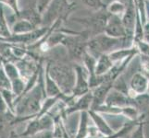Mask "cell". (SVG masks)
<instances>
[{"label":"cell","mask_w":149,"mask_h":138,"mask_svg":"<svg viewBox=\"0 0 149 138\" xmlns=\"http://www.w3.org/2000/svg\"><path fill=\"white\" fill-rule=\"evenodd\" d=\"M143 125H145V122H140L131 132L129 137L130 138H146Z\"/></svg>","instance_id":"23"},{"label":"cell","mask_w":149,"mask_h":138,"mask_svg":"<svg viewBox=\"0 0 149 138\" xmlns=\"http://www.w3.org/2000/svg\"><path fill=\"white\" fill-rule=\"evenodd\" d=\"M37 29L31 22L25 19H17L15 22L10 26V30L12 34H24L33 32V30Z\"/></svg>","instance_id":"14"},{"label":"cell","mask_w":149,"mask_h":138,"mask_svg":"<svg viewBox=\"0 0 149 138\" xmlns=\"http://www.w3.org/2000/svg\"><path fill=\"white\" fill-rule=\"evenodd\" d=\"M136 48L139 51V54H146L149 56V43L145 42V41H141V42H138L134 43Z\"/></svg>","instance_id":"26"},{"label":"cell","mask_w":149,"mask_h":138,"mask_svg":"<svg viewBox=\"0 0 149 138\" xmlns=\"http://www.w3.org/2000/svg\"><path fill=\"white\" fill-rule=\"evenodd\" d=\"M109 1H110V0H109ZM118 1H120V2H122V3L127 4V3H128V1H129V0H118Z\"/></svg>","instance_id":"31"},{"label":"cell","mask_w":149,"mask_h":138,"mask_svg":"<svg viewBox=\"0 0 149 138\" xmlns=\"http://www.w3.org/2000/svg\"><path fill=\"white\" fill-rule=\"evenodd\" d=\"M76 69V84L72 93V97L74 99L79 98L81 96L88 93L91 90L89 86V73L87 69L84 67L83 64H75Z\"/></svg>","instance_id":"4"},{"label":"cell","mask_w":149,"mask_h":138,"mask_svg":"<svg viewBox=\"0 0 149 138\" xmlns=\"http://www.w3.org/2000/svg\"><path fill=\"white\" fill-rule=\"evenodd\" d=\"M92 106H93V93H92V90H90L88 93L77 98L74 101V103L71 106L67 107L63 118L66 115H68L70 113H73V112L88 111L92 110Z\"/></svg>","instance_id":"8"},{"label":"cell","mask_w":149,"mask_h":138,"mask_svg":"<svg viewBox=\"0 0 149 138\" xmlns=\"http://www.w3.org/2000/svg\"><path fill=\"white\" fill-rule=\"evenodd\" d=\"M22 138H54V135L52 131H43L33 135L22 136Z\"/></svg>","instance_id":"27"},{"label":"cell","mask_w":149,"mask_h":138,"mask_svg":"<svg viewBox=\"0 0 149 138\" xmlns=\"http://www.w3.org/2000/svg\"><path fill=\"white\" fill-rule=\"evenodd\" d=\"M137 16H138V10L135 6L134 0H129L128 3L126 4L125 12L121 17L122 23L124 25V28L126 30L128 36L133 37Z\"/></svg>","instance_id":"7"},{"label":"cell","mask_w":149,"mask_h":138,"mask_svg":"<svg viewBox=\"0 0 149 138\" xmlns=\"http://www.w3.org/2000/svg\"><path fill=\"white\" fill-rule=\"evenodd\" d=\"M113 83L114 82H112V81L105 80L97 88L91 89L92 93H93V106H92V110L104 104L107 94H109L110 89L113 88Z\"/></svg>","instance_id":"10"},{"label":"cell","mask_w":149,"mask_h":138,"mask_svg":"<svg viewBox=\"0 0 149 138\" xmlns=\"http://www.w3.org/2000/svg\"><path fill=\"white\" fill-rule=\"evenodd\" d=\"M146 23H149V0H146Z\"/></svg>","instance_id":"28"},{"label":"cell","mask_w":149,"mask_h":138,"mask_svg":"<svg viewBox=\"0 0 149 138\" xmlns=\"http://www.w3.org/2000/svg\"><path fill=\"white\" fill-rule=\"evenodd\" d=\"M114 63L109 57V54H102L97 58L95 75L96 76H105L112 69Z\"/></svg>","instance_id":"12"},{"label":"cell","mask_w":149,"mask_h":138,"mask_svg":"<svg viewBox=\"0 0 149 138\" xmlns=\"http://www.w3.org/2000/svg\"><path fill=\"white\" fill-rule=\"evenodd\" d=\"M92 122L91 117L89 115L88 111H81L80 117V122L78 131L75 138H86L89 135V128H90V122Z\"/></svg>","instance_id":"13"},{"label":"cell","mask_w":149,"mask_h":138,"mask_svg":"<svg viewBox=\"0 0 149 138\" xmlns=\"http://www.w3.org/2000/svg\"><path fill=\"white\" fill-rule=\"evenodd\" d=\"M104 104L111 107H117V108H126V107H136L134 99L130 98L129 96L118 91L115 89H111L107 94L105 100Z\"/></svg>","instance_id":"6"},{"label":"cell","mask_w":149,"mask_h":138,"mask_svg":"<svg viewBox=\"0 0 149 138\" xmlns=\"http://www.w3.org/2000/svg\"><path fill=\"white\" fill-rule=\"evenodd\" d=\"M88 112H89L92 122H93V124H95L96 129L98 130V132L101 134V135L109 136L115 134L114 131L111 129V127L109 126V124H107V122L104 118V116H103L100 112H97L94 110H90L88 111Z\"/></svg>","instance_id":"11"},{"label":"cell","mask_w":149,"mask_h":138,"mask_svg":"<svg viewBox=\"0 0 149 138\" xmlns=\"http://www.w3.org/2000/svg\"><path fill=\"white\" fill-rule=\"evenodd\" d=\"M106 10L111 16H117L121 18L126 10V4L118 1V0H110L107 4Z\"/></svg>","instance_id":"16"},{"label":"cell","mask_w":149,"mask_h":138,"mask_svg":"<svg viewBox=\"0 0 149 138\" xmlns=\"http://www.w3.org/2000/svg\"><path fill=\"white\" fill-rule=\"evenodd\" d=\"M148 89V76L143 72H138L133 75L129 80V92L128 96L135 99L138 95L145 94Z\"/></svg>","instance_id":"5"},{"label":"cell","mask_w":149,"mask_h":138,"mask_svg":"<svg viewBox=\"0 0 149 138\" xmlns=\"http://www.w3.org/2000/svg\"><path fill=\"white\" fill-rule=\"evenodd\" d=\"M109 18V14L107 13L106 8H104L98 10V11H94V13L90 16L84 18H74L73 20L85 28L84 30L90 35L91 39L95 35L104 33Z\"/></svg>","instance_id":"3"},{"label":"cell","mask_w":149,"mask_h":138,"mask_svg":"<svg viewBox=\"0 0 149 138\" xmlns=\"http://www.w3.org/2000/svg\"><path fill=\"white\" fill-rule=\"evenodd\" d=\"M134 45L133 37L114 38L106 33H101L89 39L87 42L86 51L97 59L102 54H109L120 49L132 48Z\"/></svg>","instance_id":"2"},{"label":"cell","mask_w":149,"mask_h":138,"mask_svg":"<svg viewBox=\"0 0 149 138\" xmlns=\"http://www.w3.org/2000/svg\"><path fill=\"white\" fill-rule=\"evenodd\" d=\"M138 56H139V62L142 72L146 76H149V56L142 54H139Z\"/></svg>","instance_id":"24"},{"label":"cell","mask_w":149,"mask_h":138,"mask_svg":"<svg viewBox=\"0 0 149 138\" xmlns=\"http://www.w3.org/2000/svg\"><path fill=\"white\" fill-rule=\"evenodd\" d=\"M25 90H26V82L22 78L11 81V91L17 98L22 96L25 93Z\"/></svg>","instance_id":"19"},{"label":"cell","mask_w":149,"mask_h":138,"mask_svg":"<svg viewBox=\"0 0 149 138\" xmlns=\"http://www.w3.org/2000/svg\"><path fill=\"white\" fill-rule=\"evenodd\" d=\"M4 6L0 4V38L8 39L12 35L8 19L5 14Z\"/></svg>","instance_id":"17"},{"label":"cell","mask_w":149,"mask_h":138,"mask_svg":"<svg viewBox=\"0 0 149 138\" xmlns=\"http://www.w3.org/2000/svg\"><path fill=\"white\" fill-rule=\"evenodd\" d=\"M45 89L47 97L49 98H54V97H58L63 95L58 85L56 84L55 81L50 78L48 72L45 67Z\"/></svg>","instance_id":"15"},{"label":"cell","mask_w":149,"mask_h":138,"mask_svg":"<svg viewBox=\"0 0 149 138\" xmlns=\"http://www.w3.org/2000/svg\"><path fill=\"white\" fill-rule=\"evenodd\" d=\"M2 66H3V59L0 57V69L2 68Z\"/></svg>","instance_id":"30"},{"label":"cell","mask_w":149,"mask_h":138,"mask_svg":"<svg viewBox=\"0 0 149 138\" xmlns=\"http://www.w3.org/2000/svg\"><path fill=\"white\" fill-rule=\"evenodd\" d=\"M3 68L5 70V72H6L7 76H8V78L10 79V81H13L15 79L20 78L19 72L15 63L3 60Z\"/></svg>","instance_id":"18"},{"label":"cell","mask_w":149,"mask_h":138,"mask_svg":"<svg viewBox=\"0 0 149 138\" xmlns=\"http://www.w3.org/2000/svg\"><path fill=\"white\" fill-rule=\"evenodd\" d=\"M0 4L3 5L4 7L9 8L15 16H17L20 11L19 7V0H0Z\"/></svg>","instance_id":"22"},{"label":"cell","mask_w":149,"mask_h":138,"mask_svg":"<svg viewBox=\"0 0 149 138\" xmlns=\"http://www.w3.org/2000/svg\"><path fill=\"white\" fill-rule=\"evenodd\" d=\"M104 33L114 38H123L128 36L124 25L122 23L121 18L117 16H111V15H109Z\"/></svg>","instance_id":"9"},{"label":"cell","mask_w":149,"mask_h":138,"mask_svg":"<svg viewBox=\"0 0 149 138\" xmlns=\"http://www.w3.org/2000/svg\"><path fill=\"white\" fill-rule=\"evenodd\" d=\"M79 1L93 11H98V10L106 8L107 7V3L104 2V0H79Z\"/></svg>","instance_id":"20"},{"label":"cell","mask_w":149,"mask_h":138,"mask_svg":"<svg viewBox=\"0 0 149 138\" xmlns=\"http://www.w3.org/2000/svg\"><path fill=\"white\" fill-rule=\"evenodd\" d=\"M52 1L53 0H37L35 8H36L37 11L43 16V14L45 13V10L47 9V8L49 7V5L52 3Z\"/></svg>","instance_id":"25"},{"label":"cell","mask_w":149,"mask_h":138,"mask_svg":"<svg viewBox=\"0 0 149 138\" xmlns=\"http://www.w3.org/2000/svg\"><path fill=\"white\" fill-rule=\"evenodd\" d=\"M9 138H22V136L19 135H17L16 133H12V135H10Z\"/></svg>","instance_id":"29"},{"label":"cell","mask_w":149,"mask_h":138,"mask_svg":"<svg viewBox=\"0 0 149 138\" xmlns=\"http://www.w3.org/2000/svg\"><path fill=\"white\" fill-rule=\"evenodd\" d=\"M45 69L65 96H72L76 84L75 64L67 62L64 59L49 61L45 65Z\"/></svg>","instance_id":"1"},{"label":"cell","mask_w":149,"mask_h":138,"mask_svg":"<svg viewBox=\"0 0 149 138\" xmlns=\"http://www.w3.org/2000/svg\"><path fill=\"white\" fill-rule=\"evenodd\" d=\"M3 90H11V81L2 66V68L0 69V91Z\"/></svg>","instance_id":"21"}]
</instances>
